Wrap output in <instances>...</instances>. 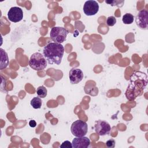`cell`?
<instances>
[{"instance_id":"2","label":"cell","mask_w":148,"mask_h":148,"mask_svg":"<svg viewBox=\"0 0 148 148\" xmlns=\"http://www.w3.org/2000/svg\"><path fill=\"white\" fill-rule=\"evenodd\" d=\"M64 53V46L58 43L51 42L45 46L43 54L49 64L60 65Z\"/></svg>"},{"instance_id":"7","label":"cell","mask_w":148,"mask_h":148,"mask_svg":"<svg viewBox=\"0 0 148 148\" xmlns=\"http://www.w3.org/2000/svg\"><path fill=\"white\" fill-rule=\"evenodd\" d=\"M83 10L86 16H94L98 12L99 10L98 3L94 0L87 1L85 2L83 5Z\"/></svg>"},{"instance_id":"17","label":"cell","mask_w":148,"mask_h":148,"mask_svg":"<svg viewBox=\"0 0 148 148\" xmlns=\"http://www.w3.org/2000/svg\"><path fill=\"white\" fill-rule=\"evenodd\" d=\"M106 146L108 148H113L115 146V141L113 139H109L106 142Z\"/></svg>"},{"instance_id":"1","label":"cell","mask_w":148,"mask_h":148,"mask_svg":"<svg viewBox=\"0 0 148 148\" xmlns=\"http://www.w3.org/2000/svg\"><path fill=\"white\" fill-rule=\"evenodd\" d=\"M147 78L146 73L140 71H136L132 75L125 93L129 101H134L137 97L142 94L147 83Z\"/></svg>"},{"instance_id":"3","label":"cell","mask_w":148,"mask_h":148,"mask_svg":"<svg viewBox=\"0 0 148 148\" xmlns=\"http://www.w3.org/2000/svg\"><path fill=\"white\" fill-rule=\"evenodd\" d=\"M29 65L33 69L39 71L47 66V61L43 54L37 52L31 55L29 60Z\"/></svg>"},{"instance_id":"6","label":"cell","mask_w":148,"mask_h":148,"mask_svg":"<svg viewBox=\"0 0 148 148\" xmlns=\"http://www.w3.org/2000/svg\"><path fill=\"white\" fill-rule=\"evenodd\" d=\"M135 23L139 28L143 30L148 29V12L146 9L138 12L135 18Z\"/></svg>"},{"instance_id":"19","label":"cell","mask_w":148,"mask_h":148,"mask_svg":"<svg viewBox=\"0 0 148 148\" xmlns=\"http://www.w3.org/2000/svg\"><path fill=\"white\" fill-rule=\"evenodd\" d=\"M29 126H30L31 127L34 128V127H36V121H35V120H30L29 122Z\"/></svg>"},{"instance_id":"10","label":"cell","mask_w":148,"mask_h":148,"mask_svg":"<svg viewBox=\"0 0 148 148\" xmlns=\"http://www.w3.org/2000/svg\"><path fill=\"white\" fill-rule=\"evenodd\" d=\"M83 72L80 69L72 68L69 72V78L71 84H75L80 82L83 79Z\"/></svg>"},{"instance_id":"16","label":"cell","mask_w":148,"mask_h":148,"mask_svg":"<svg viewBox=\"0 0 148 148\" xmlns=\"http://www.w3.org/2000/svg\"><path fill=\"white\" fill-rule=\"evenodd\" d=\"M116 23V19L114 16H109L106 19V24L108 26H113Z\"/></svg>"},{"instance_id":"11","label":"cell","mask_w":148,"mask_h":148,"mask_svg":"<svg viewBox=\"0 0 148 148\" xmlns=\"http://www.w3.org/2000/svg\"><path fill=\"white\" fill-rule=\"evenodd\" d=\"M91 144L90 140L86 136L75 138L72 142L73 148H87Z\"/></svg>"},{"instance_id":"18","label":"cell","mask_w":148,"mask_h":148,"mask_svg":"<svg viewBox=\"0 0 148 148\" xmlns=\"http://www.w3.org/2000/svg\"><path fill=\"white\" fill-rule=\"evenodd\" d=\"M60 147L61 148H71L72 147V143H71L68 140H65L62 143V144L60 145Z\"/></svg>"},{"instance_id":"13","label":"cell","mask_w":148,"mask_h":148,"mask_svg":"<svg viewBox=\"0 0 148 148\" xmlns=\"http://www.w3.org/2000/svg\"><path fill=\"white\" fill-rule=\"evenodd\" d=\"M31 105L34 109H39L42 106V100L40 97H34L31 101Z\"/></svg>"},{"instance_id":"15","label":"cell","mask_w":148,"mask_h":148,"mask_svg":"<svg viewBox=\"0 0 148 148\" xmlns=\"http://www.w3.org/2000/svg\"><path fill=\"white\" fill-rule=\"evenodd\" d=\"M47 89L43 86H39L36 89V94L40 98H45L47 95Z\"/></svg>"},{"instance_id":"8","label":"cell","mask_w":148,"mask_h":148,"mask_svg":"<svg viewBox=\"0 0 148 148\" xmlns=\"http://www.w3.org/2000/svg\"><path fill=\"white\" fill-rule=\"evenodd\" d=\"M95 131L100 136L108 135L111 130L110 124L103 120H97L95 122Z\"/></svg>"},{"instance_id":"9","label":"cell","mask_w":148,"mask_h":148,"mask_svg":"<svg viewBox=\"0 0 148 148\" xmlns=\"http://www.w3.org/2000/svg\"><path fill=\"white\" fill-rule=\"evenodd\" d=\"M8 17L12 22H19L23 18V12L19 7H12L8 12Z\"/></svg>"},{"instance_id":"14","label":"cell","mask_w":148,"mask_h":148,"mask_svg":"<svg viewBox=\"0 0 148 148\" xmlns=\"http://www.w3.org/2000/svg\"><path fill=\"white\" fill-rule=\"evenodd\" d=\"M134 20V16L131 13H126L123 16L122 21L125 24H131Z\"/></svg>"},{"instance_id":"5","label":"cell","mask_w":148,"mask_h":148,"mask_svg":"<svg viewBox=\"0 0 148 148\" xmlns=\"http://www.w3.org/2000/svg\"><path fill=\"white\" fill-rule=\"evenodd\" d=\"M71 131L72 135L76 137L84 136L88 131V125L86 122L77 120L72 124Z\"/></svg>"},{"instance_id":"12","label":"cell","mask_w":148,"mask_h":148,"mask_svg":"<svg viewBox=\"0 0 148 148\" xmlns=\"http://www.w3.org/2000/svg\"><path fill=\"white\" fill-rule=\"evenodd\" d=\"M1 51V65L0 69L2 70L6 68L9 64V58L7 53L3 50L2 49H0Z\"/></svg>"},{"instance_id":"4","label":"cell","mask_w":148,"mask_h":148,"mask_svg":"<svg viewBox=\"0 0 148 148\" xmlns=\"http://www.w3.org/2000/svg\"><path fill=\"white\" fill-rule=\"evenodd\" d=\"M68 31L62 27H54L50 32V38L53 41L58 43H62L66 40Z\"/></svg>"}]
</instances>
